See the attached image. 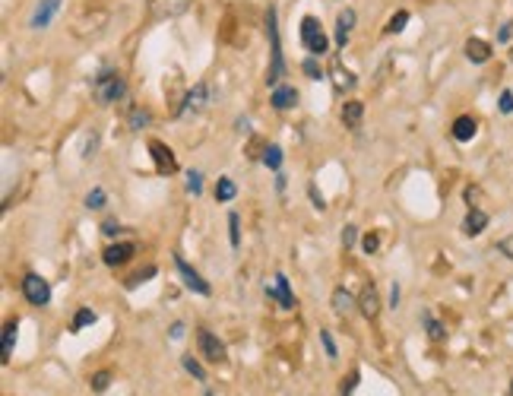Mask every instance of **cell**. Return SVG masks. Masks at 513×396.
Here are the masks:
<instances>
[{
    "label": "cell",
    "instance_id": "cell-38",
    "mask_svg": "<svg viewBox=\"0 0 513 396\" xmlns=\"http://www.w3.org/2000/svg\"><path fill=\"white\" fill-rule=\"evenodd\" d=\"M498 250H500L504 257H510V260H513V235L500 238V241H498Z\"/></svg>",
    "mask_w": 513,
    "mask_h": 396
},
{
    "label": "cell",
    "instance_id": "cell-29",
    "mask_svg": "<svg viewBox=\"0 0 513 396\" xmlns=\"http://www.w3.org/2000/svg\"><path fill=\"white\" fill-rule=\"evenodd\" d=\"M89 387H92L95 393H105V390L111 387V374H108V371H99V374H92V377H89Z\"/></svg>",
    "mask_w": 513,
    "mask_h": 396
},
{
    "label": "cell",
    "instance_id": "cell-23",
    "mask_svg": "<svg viewBox=\"0 0 513 396\" xmlns=\"http://www.w3.org/2000/svg\"><path fill=\"white\" fill-rule=\"evenodd\" d=\"M422 320H424V326H428V336L434 339V343H441V339H447V330H443V324H437V320L431 317L428 311L422 314Z\"/></svg>",
    "mask_w": 513,
    "mask_h": 396
},
{
    "label": "cell",
    "instance_id": "cell-40",
    "mask_svg": "<svg viewBox=\"0 0 513 396\" xmlns=\"http://www.w3.org/2000/svg\"><path fill=\"white\" fill-rule=\"evenodd\" d=\"M399 298H403V292H399V282H393V288H390V307H393V311L399 307Z\"/></svg>",
    "mask_w": 513,
    "mask_h": 396
},
{
    "label": "cell",
    "instance_id": "cell-33",
    "mask_svg": "<svg viewBox=\"0 0 513 396\" xmlns=\"http://www.w3.org/2000/svg\"><path fill=\"white\" fill-rule=\"evenodd\" d=\"M187 191L194 193V197L203 193V174L200 172H187Z\"/></svg>",
    "mask_w": 513,
    "mask_h": 396
},
{
    "label": "cell",
    "instance_id": "cell-26",
    "mask_svg": "<svg viewBox=\"0 0 513 396\" xmlns=\"http://www.w3.org/2000/svg\"><path fill=\"white\" fill-rule=\"evenodd\" d=\"M149 121H152V115L146 108H133L130 111V130H143V127H149Z\"/></svg>",
    "mask_w": 513,
    "mask_h": 396
},
{
    "label": "cell",
    "instance_id": "cell-41",
    "mask_svg": "<svg viewBox=\"0 0 513 396\" xmlns=\"http://www.w3.org/2000/svg\"><path fill=\"white\" fill-rule=\"evenodd\" d=\"M101 231H105V235H108V238H114V235H118V231H120V225H118V222H114V219H108V222H105V225H101Z\"/></svg>",
    "mask_w": 513,
    "mask_h": 396
},
{
    "label": "cell",
    "instance_id": "cell-36",
    "mask_svg": "<svg viewBox=\"0 0 513 396\" xmlns=\"http://www.w3.org/2000/svg\"><path fill=\"white\" fill-rule=\"evenodd\" d=\"M320 343H323V349H327V358H336V355H339V352H336L333 336H329V330H320Z\"/></svg>",
    "mask_w": 513,
    "mask_h": 396
},
{
    "label": "cell",
    "instance_id": "cell-16",
    "mask_svg": "<svg viewBox=\"0 0 513 396\" xmlns=\"http://www.w3.org/2000/svg\"><path fill=\"white\" fill-rule=\"evenodd\" d=\"M358 307H361V314H365L367 320H374L380 314V298H377V288L374 286H365V292H361V298H358Z\"/></svg>",
    "mask_w": 513,
    "mask_h": 396
},
{
    "label": "cell",
    "instance_id": "cell-1",
    "mask_svg": "<svg viewBox=\"0 0 513 396\" xmlns=\"http://www.w3.org/2000/svg\"><path fill=\"white\" fill-rule=\"evenodd\" d=\"M124 92H127V83H124V77H120L118 70H101L99 77L92 79V96H95V102L99 105H114V102H120L124 98Z\"/></svg>",
    "mask_w": 513,
    "mask_h": 396
},
{
    "label": "cell",
    "instance_id": "cell-3",
    "mask_svg": "<svg viewBox=\"0 0 513 396\" xmlns=\"http://www.w3.org/2000/svg\"><path fill=\"white\" fill-rule=\"evenodd\" d=\"M301 41H304L310 58H323V54L329 51V41H327V35H323L320 23H317L314 16H304L301 20Z\"/></svg>",
    "mask_w": 513,
    "mask_h": 396
},
{
    "label": "cell",
    "instance_id": "cell-14",
    "mask_svg": "<svg viewBox=\"0 0 513 396\" xmlns=\"http://www.w3.org/2000/svg\"><path fill=\"white\" fill-rule=\"evenodd\" d=\"M149 153H152V159H156V168H158L162 174H168V172H175V168H177L175 155H171V149L165 146V143L152 140V143H149Z\"/></svg>",
    "mask_w": 513,
    "mask_h": 396
},
{
    "label": "cell",
    "instance_id": "cell-17",
    "mask_svg": "<svg viewBox=\"0 0 513 396\" xmlns=\"http://www.w3.org/2000/svg\"><path fill=\"white\" fill-rule=\"evenodd\" d=\"M466 58L472 60V64H488L491 60V45L481 39H469L466 41Z\"/></svg>",
    "mask_w": 513,
    "mask_h": 396
},
{
    "label": "cell",
    "instance_id": "cell-7",
    "mask_svg": "<svg viewBox=\"0 0 513 396\" xmlns=\"http://www.w3.org/2000/svg\"><path fill=\"white\" fill-rule=\"evenodd\" d=\"M190 10V0H149V13L156 20H175Z\"/></svg>",
    "mask_w": 513,
    "mask_h": 396
},
{
    "label": "cell",
    "instance_id": "cell-21",
    "mask_svg": "<svg viewBox=\"0 0 513 396\" xmlns=\"http://www.w3.org/2000/svg\"><path fill=\"white\" fill-rule=\"evenodd\" d=\"M234 197H238V187H234L232 178H219V181H215V200H219V203H232Z\"/></svg>",
    "mask_w": 513,
    "mask_h": 396
},
{
    "label": "cell",
    "instance_id": "cell-24",
    "mask_svg": "<svg viewBox=\"0 0 513 396\" xmlns=\"http://www.w3.org/2000/svg\"><path fill=\"white\" fill-rule=\"evenodd\" d=\"M263 165L272 168V172H279V168H282V149H279V146H266L263 149Z\"/></svg>",
    "mask_w": 513,
    "mask_h": 396
},
{
    "label": "cell",
    "instance_id": "cell-28",
    "mask_svg": "<svg viewBox=\"0 0 513 396\" xmlns=\"http://www.w3.org/2000/svg\"><path fill=\"white\" fill-rule=\"evenodd\" d=\"M241 219H238V212H228V241H232V248H238L241 244Z\"/></svg>",
    "mask_w": 513,
    "mask_h": 396
},
{
    "label": "cell",
    "instance_id": "cell-13",
    "mask_svg": "<svg viewBox=\"0 0 513 396\" xmlns=\"http://www.w3.org/2000/svg\"><path fill=\"white\" fill-rule=\"evenodd\" d=\"M485 229H488V212L479 210V206H472V210L466 212V219H462V235L475 238V235H481Z\"/></svg>",
    "mask_w": 513,
    "mask_h": 396
},
{
    "label": "cell",
    "instance_id": "cell-44",
    "mask_svg": "<svg viewBox=\"0 0 513 396\" xmlns=\"http://www.w3.org/2000/svg\"><path fill=\"white\" fill-rule=\"evenodd\" d=\"M184 336V324H171V339H181Z\"/></svg>",
    "mask_w": 513,
    "mask_h": 396
},
{
    "label": "cell",
    "instance_id": "cell-2",
    "mask_svg": "<svg viewBox=\"0 0 513 396\" xmlns=\"http://www.w3.org/2000/svg\"><path fill=\"white\" fill-rule=\"evenodd\" d=\"M266 35H270V70H266V83L276 89L279 79H282V73H285L282 45H279V29H276V10L266 13Z\"/></svg>",
    "mask_w": 513,
    "mask_h": 396
},
{
    "label": "cell",
    "instance_id": "cell-35",
    "mask_svg": "<svg viewBox=\"0 0 513 396\" xmlns=\"http://www.w3.org/2000/svg\"><path fill=\"white\" fill-rule=\"evenodd\" d=\"M498 108H500V115H513V92H510V89H504V92H500V98H498Z\"/></svg>",
    "mask_w": 513,
    "mask_h": 396
},
{
    "label": "cell",
    "instance_id": "cell-11",
    "mask_svg": "<svg viewBox=\"0 0 513 396\" xmlns=\"http://www.w3.org/2000/svg\"><path fill=\"white\" fill-rule=\"evenodd\" d=\"M355 10H342L339 16H336V48H346L348 45V39H352V29H355Z\"/></svg>",
    "mask_w": 513,
    "mask_h": 396
},
{
    "label": "cell",
    "instance_id": "cell-43",
    "mask_svg": "<svg viewBox=\"0 0 513 396\" xmlns=\"http://www.w3.org/2000/svg\"><path fill=\"white\" fill-rule=\"evenodd\" d=\"M510 35H513V26L507 23V26H500V32H498V41H510Z\"/></svg>",
    "mask_w": 513,
    "mask_h": 396
},
{
    "label": "cell",
    "instance_id": "cell-5",
    "mask_svg": "<svg viewBox=\"0 0 513 396\" xmlns=\"http://www.w3.org/2000/svg\"><path fill=\"white\" fill-rule=\"evenodd\" d=\"M196 343H200V355L206 358V362H213V364H225V362H228L225 343H222V339L215 336V333L200 330V333H196Z\"/></svg>",
    "mask_w": 513,
    "mask_h": 396
},
{
    "label": "cell",
    "instance_id": "cell-42",
    "mask_svg": "<svg viewBox=\"0 0 513 396\" xmlns=\"http://www.w3.org/2000/svg\"><path fill=\"white\" fill-rule=\"evenodd\" d=\"M308 193H310V200H314V206H317V210H323V206H327V203H323V197H320V193H317V187H314V184L308 187Z\"/></svg>",
    "mask_w": 513,
    "mask_h": 396
},
{
    "label": "cell",
    "instance_id": "cell-34",
    "mask_svg": "<svg viewBox=\"0 0 513 396\" xmlns=\"http://www.w3.org/2000/svg\"><path fill=\"white\" fill-rule=\"evenodd\" d=\"M301 70L308 73V79H323V70H320V64H317V58H308V60H304Z\"/></svg>",
    "mask_w": 513,
    "mask_h": 396
},
{
    "label": "cell",
    "instance_id": "cell-20",
    "mask_svg": "<svg viewBox=\"0 0 513 396\" xmlns=\"http://www.w3.org/2000/svg\"><path fill=\"white\" fill-rule=\"evenodd\" d=\"M361 117H365V105L361 102H346V108H342V121H346V127H358Z\"/></svg>",
    "mask_w": 513,
    "mask_h": 396
},
{
    "label": "cell",
    "instance_id": "cell-10",
    "mask_svg": "<svg viewBox=\"0 0 513 396\" xmlns=\"http://www.w3.org/2000/svg\"><path fill=\"white\" fill-rule=\"evenodd\" d=\"M57 10H61V0H38V7L35 13H32V29H48L51 20L57 16Z\"/></svg>",
    "mask_w": 513,
    "mask_h": 396
},
{
    "label": "cell",
    "instance_id": "cell-22",
    "mask_svg": "<svg viewBox=\"0 0 513 396\" xmlns=\"http://www.w3.org/2000/svg\"><path fill=\"white\" fill-rule=\"evenodd\" d=\"M333 77H336V92H342V89H352L355 86V77L348 70H342L339 67V60L333 64Z\"/></svg>",
    "mask_w": 513,
    "mask_h": 396
},
{
    "label": "cell",
    "instance_id": "cell-12",
    "mask_svg": "<svg viewBox=\"0 0 513 396\" xmlns=\"http://www.w3.org/2000/svg\"><path fill=\"white\" fill-rule=\"evenodd\" d=\"M133 254H137V244H130V241H120V244H111V248H105V254H101V260H105L108 267H120V263H127Z\"/></svg>",
    "mask_w": 513,
    "mask_h": 396
},
{
    "label": "cell",
    "instance_id": "cell-15",
    "mask_svg": "<svg viewBox=\"0 0 513 396\" xmlns=\"http://www.w3.org/2000/svg\"><path fill=\"white\" fill-rule=\"evenodd\" d=\"M270 102H272V108H276V111H289L291 105H298V89H295V86H282V83H279L276 89H272Z\"/></svg>",
    "mask_w": 513,
    "mask_h": 396
},
{
    "label": "cell",
    "instance_id": "cell-18",
    "mask_svg": "<svg viewBox=\"0 0 513 396\" xmlns=\"http://www.w3.org/2000/svg\"><path fill=\"white\" fill-rule=\"evenodd\" d=\"M475 130H479V124H475V117H469V115H462V117H456L453 121V140H460V143H469L475 136Z\"/></svg>",
    "mask_w": 513,
    "mask_h": 396
},
{
    "label": "cell",
    "instance_id": "cell-9",
    "mask_svg": "<svg viewBox=\"0 0 513 396\" xmlns=\"http://www.w3.org/2000/svg\"><path fill=\"white\" fill-rule=\"evenodd\" d=\"M266 295H270V298H276L279 305L285 307V311H291V307H295V295H291L289 279H285L282 273L272 276V282H266Z\"/></svg>",
    "mask_w": 513,
    "mask_h": 396
},
{
    "label": "cell",
    "instance_id": "cell-30",
    "mask_svg": "<svg viewBox=\"0 0 513 396\" xmlns=\"http://www.w3.org/2000/svg\"><path fill=\"white\" fill-rule=\"evenodd\" d=\"M105 200H108V193L101 191V187H95V191L86 193V206H89V210H101V206H105Z\"/></svg>",
    "mask_w": 513,
    "mask_h": 396
},
{
    "label": "cell",
    "instance_id": "cell-32",
    "mask_svg": "<svg viewBox=\"0 0 513 396\" xmlns=\"http://www.w3.org/2000/svg\"><path fill=\"white\" fill-rule=\"evenodd\" d=\"M405 23H409V13H405V10H399V13L393 16L390 23H386V35H393V32H403V29H405Z\"/></svg>",
    "mask_w": 513,
    "mask_h": 396
},
{
    "label": "cell",
    "instance_id": "cell-27",
    "mask_svg": "<svg viewBox=\"0 0 513 396\" xmlns=\"http://www.w3.org/2000/svg\"><path fill=\"white\" fill-rule=\"evenodd\" d=\"M13 345H16V324H6V330H4V362H10Z\"/></svg>",
    "mask_w": 513,
    "mask_h": 396
},
{
    "label": "cell",
    "instance_id": "cell-39",
    "mask_svg": "<svg viewBox=\"0 0 513 396\" xmlns=\"http://www.w3.org/2000/svg\"><path fill=\"white\" fill-rule=\"evenodd\" d=\"M361 248H365V254H374V250L380 248V238H377V235H365V241H361Z\"/></svg>",
    "mask_w": 513,
    "mask_h": 396
},
{
    "label": "cell",
    "instance_id": "cell-31",
    "mask_svg": "<svg viewBox=\"0 0 513 396\" xmlns=\"http://www.w3.org/2000/svg\"><path fill=\"white\" fill-rule=\"evenodd\" d=\"M89 324H95V311H92V307H82V311H76L73 330H82V326H89Z\"/></svg>",
    "mask_w": 513,
    "mask_h": 396
},
{
    "label": "cell",
    "instance_id": "cell-19",
    "mask_svg": "<svg viewBox=\"0 0 513 396\" xmlns=\"http://www.w3.org/2000/svg\"><path fill=\"white\" fill-rule=\"evenodd\" d=\"M333 311L339 314V317H348V314L355 311V298H352V292L348 288H333Z\"/></svg>",
    "mask_w": 513,
    "mask_h": 396
},
{
    "label": "cell",
    "instance_id": "cell-4",
    "mask_svg": "<svg viewBox=\"0 0 513 396\" xmlns=\"http://www.w3.org/2000/svg\"><path fill=\"white\" fill-rule=\"evenodd\" d=\"M23 295H25V301L35 305V307L51 305V286H48V279H42L38 273H25L23 276Z\"/></svg>",
    "mask_w": 513,
    "mask_h": 396
},
{
    "label": "cell",
    "instance_id": "cell-6",
    "mask_svg": "<svg viewBox=\"0 0 513 396\" xmlns=\"http://www.w3.org/2000/svg\"><path fill=\"white\" fill-rule=\"evenodd\" d=\"M206 102H209V86L206 83H196L194 89L184 96V105L175 111L177 117H194V115H200L203 108H206Z\"/></svg>",
    "mask_w": 513,
    "mask_h": 396
},
{
    "label": "cell",
    "instance_id": "cell-37",
    "mask_svg": "<svg viewBox=\"0 0 513 396\" xmlns=\"http://www.w3.org/2000/svg\"><path fill=\"white\" fill-rule=\"evenodd\" d=\"M355 241H358V229H355V225H346V231H342V244H346V248H352Z\"/></svg>",
    "mask_w": 513,
    "mask_h": 396
},
{
    "label": "cell",
    "instance_id": "cell-25",
    "mask_svg": "<svg viewBox=\"0 0 513 396\" xmlns=\"http://www.w3.org/2000/svg\"><path fill=\"white\" fill-rule=\"evenodd\" d=\"M181 364L187 374H194V381H206V371H203V364L196 362L194 355H181Z\"/></svg>",
    "mask_w": 513,
    "mask_h": 396
},
{
    "label": "cell",
    "instance_id": "cell-8",
    "mask_svg": "<svg viewBox=\"0 0 513 396\" xmlns=\"http://www.w3.org/2000/svg\"><path fill=\"white\" fill-rule=\"evenodd\" d=\"M175 263H177V273H181L184 286H187V288H190V292H194V295H209V292H213V288H209V282L203 279V276L196 273V269L190 267L187 260H184V257H177Z\"/></svg>",
    "mask_w": 513,
    "mask_h": 396
}]
</instances>
